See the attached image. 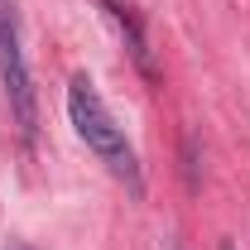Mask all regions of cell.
I'll list each match as a JSON object with an SVG mask.
<instances>
[{"label": "cell", "mask_w": 250, "mask_h": 250, "mask_svg": "<svg viewBox=\"0 0 250 250\" xmlns=\"http://www.w3.org/2000/svg\"><path fill=\"white\" fill-rule=\"evenodd\" d=\"M67 121H72V130H77V140L106 164L111 178H121L130 192H145L140 154H135V145L125 140V130L116 125L111 106L101 101V92H96V82L87 77V72H77V77L67 82Z\"/></svg>", "instance_id": "obj_1"}, {"label": "cell", "mask_w": 250, "mask_h": 250, "mask_svg": "<svg viewBox=\"0 0 250 250\" xmlns=\"http://www.w3.org/2000/svg\"><path fill=\"white\" fill-rule=\"evenodd\" d=\"M0 87H5V101H10V116L20 125V135L34 140V130H39V96H34V77H29V58H24V34H20L15 0H0Z\"/></svg>", "instance_id": "obj_2"}, {"label": "cell", "mask_w": 250, "mask_h": 250, "mask_svg": "<svg viewBox=\"0 0 250 250\" xmlns=\"http://www.w3.org/2000/svg\"><path fill=\"white\" fill-rule=\"evenodd\" d=\"M221 250H236V246H231V241H221Z\"/></svg>", "instance_id": "obj_5"}, {"label": "cell", "mask_w": 250, "mask_h": 250, "mask_svg": "<svg viewBox=\"0 0 250 250\" xmlns=\"http://www.w3.org/2000/svg\"><path fill=\"white\" fill-rule=\"evenodd\" d=\"M5 250H34V246H20V241H15V246H5Z\"/></svg>", "instance_id": "obj_4"}, {"label": "cell", "mask_w": 250, "mask_h": 250, "mask_svg": "<svg viewBox=\"0 0 250 250\" xmlns=\"http://www.w3.org/2000/svg\"><path fill=\"white\" fill-rule=\"evenodd\" d=\"M101 10L116 20V29H121V39H125V48H130V58L140 62L145 72H154V62H149V48H145V34H140V24H135V15L125 10V5H116V0H101Z\"/></svg>", "instance_id": "obj_3"}]
</instances>
